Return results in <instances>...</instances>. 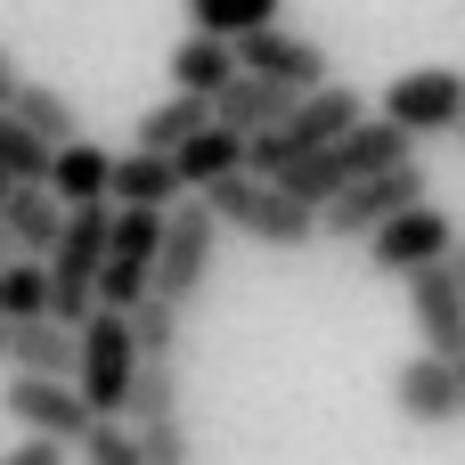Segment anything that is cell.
<instances>
[{
  "instance_id": "6da1fadb",
  "label": "cell",
  "mask_w": 465,
  "mask_h": 465,
  "mask_svg": "<svg viewBox=\"0 0 465 465\" xmlns=\"http://www.w3.org/2000/svg\"><path fill=\"white\" fill-rule=\"evenodd\" d=\"M417 155V139L392 123V114H360L343 139H327L319 155H302V163H286V172H270V180H286L302 204H327V196H343V188H360V180H376V172H392V163H409Z\"/></svg>"
},
{
  "instance_id": "7a4b0ae2",
  "label": "cell",
  "mask_w": 465,
  "mask_h": 465,
  "mask_svg": "<svg viewBox=\"0 0 465 465\" xmlns=\"http://www.w3.org/2000/svg\"><path fill=\"white\" fill-rule=\"evenodd\" d=\"M204 204L221 213V229H237V237H253V245H270V253H302L311 237H319V204H302L286 180H270V172H229V180H213L204 188Z\"/></svg>"
},
{
  "instance_id": "3957f363",
  "label": "cell",
  "mask_w": 465,
  "mask_h": 465,
  "mask_svg": "<svg viewBox=\"0 0 465 465\" xmlns=\"http://www.w3.org/2000/svg\"><path fill=\"white\" fill-rule=\"evenodd\" d=\"M82 401L98 417H131V384H139V335H131V311H90L82 319V368H74Z\"/></svg>"
},
{
  "instance_id": "277c9868",
  "label": "cell",
  "mask_w": 465,
  "mask_h": 465,
  "mask_svg": "<svg viewBox=\"0 0 465 465\" xmlns=\"http://www.w3.org/2000/svg\"><path fill=\"white\" fill-rule=\"evenodd\" d=\"M360 114H368V106H360V90H351V82H319V90H302V106H294L278 131H262V139H253V172H286V163L319 155V147H327V139H343Z\"/></svg>"
},
{
  "instance_id": "5b68a950",
  "label": "cell",
  "mask_w": 465,
  "mask_h": 465,
  "mask_svg": "<svg viewBox=\"0 0 465 465\" xmlns=\"http://www.w3.org/2000/svg\"><path fill=\"white\" fill-rule=\"evenodd\" d=\"M425 196H433V180H425V163L409 155V163H392V172H376V180L327 196V204H319V229H327L335 245H368L392 213H409V204H425Z\"/></svg>"
},
{
  "instance_id": "8992f818",
  "label": "cell",
  "mask_w": 465,
  "mask_h": 465,
  "mask_svg": "<svg viewBox=\"0 0 465 465\" xmlns=\"http://www.w3.org/2000/svg\"><path fill=\"white\" fill-rule=\"evenodd\" d=\"M155 253H163V204H114L106 229V270H98V302L131 311L155 294Z\"/></svg>"
},
{
  "instance_id": "52a82bcc",
  "label": "cell",
  "mask_w": 465,
  "mask_h": 465,
  "mask_svg": "<svg viewBox=\"0 0 465 465\" xmlns=\"http://www.w3.org/2000/svg\"><path fill=\"white\" fill-rule=\"evenodd\" d=\"M221 237H229V229H221V213H213L204 196H196V204L180 196V204L163 213V253H155V294H172V302L188 311V302L204 294L213 262H221Z\"/></svg>"
},
{
  "instance_id": "ba28073f",
  "label": "cell",
  "mask_w": 465,
  "mask_h": 465,
  "mask_svg": "<svg viewBox=\"0 0 465 465\" xmlns=\"http://www.w3.org/2000/svg\"><path fill=\"white\" fill-rule=\"evenodd\" d=\"M376 114H392L409 139H458V123H465V65H409V74H392Z\"/></svg>"
},
{
  "instance_id": "9c48e42d",
  "label": "cell",
  "mask_w": 465,
  "mask_h": 465,
  "mask_svg": "<svg viewBox=\"0 0 465 465\" xmlns=\"http://www.w3.org/2000/svg\"><path fill=\"white\" fill-rule=\"evenodd\" d=\"M360 253H368V270H384V278H417V270H433V262H450V253H458V221L425 196V204L392 213Z\"/></svg>"
},
{
  "instance_id": "30bf717a",
  "label": "cell",
  "mask_w": 465,
  "mask_h": 465,
  "mask_svg": "<svg viewBox=\"0 0 465 465\" xmlns=\"http://www.w3.org/2000/svg\"><path fill=\"white\" fill-rule=\"evenodd\" d=\"M0 409H8L25 433H49V441H65V450H82V433L98 425V409L82 401V384H74V376H25V368H8Z\"/></svg>"
},
{
  "instance_id": "8fae6325",
  "label": "cell",
  "mask_w": 465,
  "mask_h": 465,
  "mask_svg": "<svg viewBox=\"0 0 465 465\" xmlns=\"http://www.w3.org/2000/svg\"><path fill=\"white\" fill-rule=\"evenodd\" d=\"M392 409H401V425H458L465 417V392H458V360L450 351H417V360H401L392 368Z\"/></svg>"
},
{
  "instance_id": "7c38bea8",
  "label": "cell",
  "mask_w": 465,
  "mask_h": 465,
  "mask_svg": "<svg viewBox=\"0 0 465 465\" xmlns=\"http://www.w3.org/2000/svg\"><path fill=\"white\" fill-rule=\"evenodd\" d=\"M409 319H417V335H425V351H465V286L450 262H433V270H417L409 278Z\"/></svg>"
},
{
  "instance_id": "4fadbf2b",
  "label": "cell",
  "mask_w": 465,
  "mask_h": 465,
  "mask_svg": "<svg viewBox=\"0 0 465 465\" xmlns=\"http://www.w3.org/2000/svg\"><path fill=\"white\" fill-rule=\"evenodd\" d=\"M237 57H245V74H270V82H294V90H319L335 65H327V49L319 41H302V33H286V25H262V33H245L237 41Z\"/></svg>"
},
{
  "instance_id": "5bb4252c",
  "label": "cell",
  "mask_w": 465,
  "mask_h": 465,
  "mask_svg": "<svg viewBox=\"0 0 465 465\" xmlns=\"http://www.w3.org/2000/svg\"><path fill=\"white\" fill-rule=\"evenodd\" d=\"M302 106V90L294 82H270V74H237L221 98H213V114L229 123V131H245V139H262V131H278L286 114Z\"/></svg>"
},
{
  "instance_id": "9a60e30c",
  "label": "cell",
  "mask_w": 465,
  "mask_h": 465,
  "mask_svg": "<svg viewBox=\"0 0 465 465\" xmlns=\"http://www.w3.org/2000/svg\"><path fill=\"white\" fill-rule=\"evenodd\" d=\"M163 74H172V90H204V98H221V90L245 74V57H237V41H221V33H196V25H188V41H172Z\"/></svg>"
},
{
  "instance_id": "2e32d148",
  "label": "cell",
  "mask_w": 465,
  "mask_h": 465,
  "mask_svg": "<svg viewBox=\"0 0 465 465\" xmlns=\"http://www.w3.org/2000/svg\"><path fill=\"white\" fill-rule=\"evenodd\" d=\"M188 196V180H180V155H163V147H131V155H114V188H106V204H180Z\"/></svg>"
},
{
  "instance_id": "e0dca14e",
  "label": "cell",
  "mask_w": 465,
  "mask_h": 465,
  "mask_svg": "<svg viewBox=\"0 0 465 465\" xmlns=\"http://www.w3.org/2000/svg\"><path fill=\"white\" fill-rule=\"evenodd\" d=\"M8 368H25V376H74L82 368V327H65V319H16L8 327Z\"/></svg>"
},
{
  "instance_id": "ac0fdd59",
  "label": "cell",
  "mask_w": 465,
  "mask_h": 465,
  "mask_svg": "<svg viewBox=\"0 0 465 465\" xmlns=\"http://www.w3.org/2000/svg\"><path fill=\"white\" fill-rule=\"evenodd\" d=\"M65 213H74V204H65L49 180H16V188H8V204H0L8 237H16L25 253H41V262H49V245H57V229H65Z\"/></svg>"
},
{
  "instance_id": "d6986e66",
  "label": "cell",
  "mask_w": 465,
  "mask_h": 465,
  "mask_svg": "<svg viewBox=\"0 0 465 465\" xmlns=\"http://www.w3.org/2000/svg\"><path fill=\"white\" fill-rule=\"evenodd\" d=\"M180 155V180H188V196H204L213 180H229V172H245L253 163V139L245 131H229V123H204L188 147H172Z\"/></svg>"
},
{
  "instance_id": "ffe728a7",
  "label": "cell",
  "mask_w": 465,
  "mask_h": 465,
  "mask_svg": "<svg viewBox=\"0 0 465 465\" xmlns=\"http://www.w3.org/2000/svg\"><path fill=\"white\" fill-rule=\"evenodd\" d=\"M204 123H221L213 98H204V90H172L163 106H147V114L131 123V147H163V155H172V147H188Z\"/></svg>"
},
{
  "instance_id": "44dd1931",
  "label": "cell",
  "mask_w": 465,
  "mask_h": 465,
  "mask_svg": "<svg viewBox=\"0 0 465 465\" xmlns=\"http://www.w3.org/2000/svg\"><path fill=\"white\" fill-rule=\"evenodd\" d=\"M49 188H57L65 204H106V188H114V155H106L98 139H65L57 163H49Z\"/></svg>"
},
{
  "instance_id": "7402d4cb",
  "label": "cell",
  "mask_w": 465,
  "mask_h": 465,
  "mask_svg": "<svg viewBox=\"0 0 465 465\" xmlns=\"http://www.w3.org/2000/svg\"><path fill=\"white\" fill-rule=\"evenodd\" d=\"M49 311H57V278H49V262H41V253L0 262V319L16 327V319H49Z\"/></svg>"
},
{
  "instance_id": "603a6c76",
  "label": "cell",
  "mask_w": 465,
  "mask_h": 465,
  "mask_svg": "<svg viewBox=\"0 0 465 465\" xmlns=\"http://www.w3.org/2000/svg\"><path fill=\"white\" fill-rule=\"evenodd\" d=\"M8 106H16V114H25V123H33V131H41L49 147L82 139V114H74V98H65V90H49V82H33V74H25V90H16Z\"/></svg>"
},
{
  "instance_id": "cb8c5ba5",
  "label": "cell",
  "mask_w": 465,
  "mask_h": 465,
  "mask_svg": "<svg viewBox=\"0 0 465 465\" xmlns=\"http://www.w3.org/2000/svg\"><path fill=\"white\" fill-rule=\"evenodd\" d=\"M49 163H57V147L16 114V106H0V172L8 180H49Z\"/></svg>"
},
{
  "instance_id": "d4e9b609",
  "label": "cell",
  "mask_w": 465,
  "mask_h": 465,
  "mask_svg": "<svg viewBox=\"0 0 465 465\" xmlns=\"http://www.w3.org/2000/svg\"><path fill=\"white\" fill-rule=\"evenodd\" d=\"M278 8L286 0H188V25L196 33H221V41H245V33L278 25Z\"/></svg>"
},
{
  "instance_id": "484cf974",
  "label": "cell",
  "mask_w": 465,
  "mask_h": 465,
  "mask_svg": "<svg viewBox=\"0 0 465 465\" xmlns=\"http://www.w3.org/2000/svg\"><path fill=\"white\" fill-rule=\"evenodd\" d=\"M131 335H139V360H180V302L172 294H147V302H131Z\"/></svg>"
},
{
  "instance_id": "4316f807",
  "label": "cell",
  "mask_w": 465,
  "mask_h": 465,
  "mask_svg": "<svg viewBox=\"0 0 465 465\" xmlns=\"http://www.w3.org/2000/svg\"><path fill=\"white\" fill-rule=\"evenodd\" d=\"M180 360H139V384H131V425H155V417H180Z\"/></svg>"
},
{
  "instance_id": "83f0119b",
  "label": "cell",
  "mask_w": 465,
  "mask_h": 465,
  "mask_svg": "<svg viewBox=\"0 0 465 465\" xmlns=\"http://www.w3.org/2000/svg\"><path fill=\"white\" fill-rule=\"evenodd\" d=\"M82 465H147L139 458V425H131V417H98V425L82 433Z\"/></svg>"
},
{
  "instance_id": "f1b7e54d",
  "label": "cell",
  "mask_w": 465,
  "mask_h": 465,
  "mask_svg": "<svg viewBox=\"0 0 465 465\" xmlns=\"http://www.w3.org/2000/svg\"><path fill=\"white\" fill-rule=\"evenodd\" d=\"M139 458L147 465H196V441H188L180 417H155V425H139Z\"/></svg>"
},
{
  "instance_id": "f546056e",
  "label": "cell",
  "mask_w": 465,
  "mask_h": 465,
  "mask_svg": "<svg viewBox=\"0 0 465 465\" xmlns=\"http://www.w3.org/2000/svg\"><path fill=\"white\" fill-rule=\"evenodd\" d=\"M0 465H65V441H49V433H25L16 450H0Z\"/></svg>"
},
{
  "instance_id": "4dcf8cb0",
  "label": "cell",
  "mask_w": 465,
  "mask_h": 465,
  "mask_svg": "<svg viewBox=\"0 0 465 465\" xmlns=\"http://www.w3.org/2000/svg\"><path fill=\"white\" fill-rule=\"evenodd\" d=\"M16 90H25V65H16V49H8V41H0V106H8V98H16Z\"/></svg>"
},
{
  "instance_id": "1f68e13d",
  "label": "cell",
  "mask_w": 465,
  "mask_h": 465,
  "mask_svg": "<svg viewBox=\"0 0 465 465\" xmlns=\"http://www.w3.org/2000/svg\"><path fill=\"white\" fill-rule=\"evenodd\" d=\"M16 253H25V245H16V237H8V221H0V262H16Z\"/></svg>"
},
{
  "instance_id": "d6a6232c",
  "label": "cell",
  "mask_w": 465,
  "mask_h": 465,
  "mask_svg": "<svg viewBox=\"0 0 465 465\" xmlns=\"http://www.w3.org/2000/svg\"><path fill=\"white\" fill-rule=\"evenodd\" d=\"M450 270H458V286H465V237H458V253H450Z\"/></svg>"
},
{
  "instance_id": "836d02e7",
  "label": "cell",
  "mask_w": 465,
  "mask_h": 465,
  "mask_svg": "<svg viewBox=\"0 0 465 465\" xmlns=\"http://www.w3.org/2000/svg\"><path fill=\"white\" fill-rule=\"evenodd\" d=\"M0 360H8V319H0Z\"/></svg>"
},
{
  "instance_id": "e575fe53",
  "label": "cell",
  "mask_w": 465,
  "mask_h": 465,
  "mask_svg": "<svg viewBox=\"0 0 465 465\" xmlns=\"http://www.w3.org/2000/svg\"><path fill=\"white\" fill-rule=\"evenodd\" d=\"M8 188H16V180H8V172H0V204H8Z\"/></svg>"
},
{
  "instance_id": "d590c367",
  "label": "cell",
  "mask_w": 465,
  "mask_h": 465,
  "mask_svg": "<svg viewBox=\"0 0 465 465\" xmlns=\"http://www.w3.org/2000/svg\"><path fill=\"white\" fill-rule=\"evenodd\" d=\"M458 392H465V351H458Z\"/></svg>"
},
{
  "instance_id": "8d00e7d4",
  "label": "cell",
  "mask_w": 465,
  "mask_h": 465,
  "mask_svg": "<svg viewBox=\"0 0 465 465\" xmlns=\"http://www.w3.org/2000/svg\"><path fill=\"white\" fill-rule=\"evenodd\" d=\"M458 155H465V123H458Z\"/></svg>"
}]
</instances>
